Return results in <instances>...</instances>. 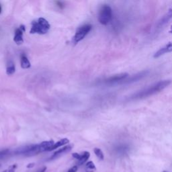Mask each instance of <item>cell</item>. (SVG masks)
<instances>
[{
	"label": "cell",
	"instance_id": "6da1fadb",
	"mask_svg": "<svg viewBox=\"0 0 172 172\" xmlns=\"http://www.w3.org/2000/svg\"><path fill=\"white\" fill-rule=\"evenodd\" d=\"M170 80H163V81H160L158 83H155L147 88L143 90L139 91L132 95L131 97V100H138V99H143L145 98H147L150 95L155 94L160 91H162L167 87L171 83Z\"/></svg>",
	"mask_w": 172,
	"mask_h": 172
},
{
	"label": "cell",
	"instance_id": "7a4b0ae2",
	"mask_svg": "<svg viewBox=\"0 0 172 172\" xmlns=\"http://www.w3.org/2000/svg\"><path fill=\"white\" fill-rule=\"evenodd\" d=\"M50 27L51 26L48 21L43 18H39L38 21H33L32 22V28L30 30V33L44 34L48 31Z\"/></svg>",
	"mask_w": 172,
	"mask_h": 172
},
{
	"label": "cell",
	"instance_id": "3957f363",
	"mask_svg": "<svg viewBox=\"0 0 172 172\" xmlns=\"http://www.w3.org/2000/svg\"><path fill=\"white\" fill-rule=\"evenodd\" d=\"M112 17V10L111 7L108 5L103 6L99 13V22L103 25H106L111 20Z\"/></svg>",
	"mask_w": 172,
	"mask_h": 172
},
{
	"label": "cell",
	"instance_id": "277c9868",
	"mask_svg": "<svg viewBox=\"0 0 172 172\" xmlns=\"http://www.w3.org/2000/svg\"><path fill=\"white\" fill-rule=\"evenodd\" d=\"M91 28H92V26L91 24H85L79 27L73 37V43L76 44L83 40L87 34L91 31Z\"/></svg>",
	"mask_w": 172,
	"mask_h": 172
},
{
	"label": "cell",
	"instance_id": "5b68a950",
	"mask_svg": "<svg viewBox=\"0 0 172 172\" xmlns=\"http://www.w3.org/2000/svg\"><path fill=\"white\" fill-rule=\"evenodd\" d=\"M72 148H73L72 145H67V146L60 149L57 150L52 155V156L50 157V160H54L60 157L67 153L69 152L72 149Z\"/></svg>",
	"mask_w": 172,
	"mask_h": 172
},
{
	"label": "cell",
	"instance_id": "8992f818",
	"mask_svg": "<svg viewBox=\"0 0 172 172\" xmlns=\"http://www.w3.org/2000/svg\"><path fill=\"white\" fill-rule=\"evenodd\" d=\"M172 51V42L170 43L169 44L164 46L163 47L161 48L159 50L156 52L154 55V58H158V57H161L162 55L166 54L167 52H170Z\"/></svg>",
	"mask_w": 172,
	"mask_h": 172
},
{
	"label": "cell",
	"instance_id": "52a82bcc",
	"mask_svg": "<svg viewBox=\"0 0 172 172\" xmlns=\"http://www.w3.org/2000/svg\"><path fill=\"white\" fill-rule=\"evenodd\" d=\"M14 40L17 44H22L23 42H24V39H23V31L20 28L16 29V31H15Z\"/></svg>",
	"mask_w": 172,
	"mask_h": 172
},
{
	"label": "cell",
	"instance_id": "ba28073f",
	"mask_svg": "<svg viewBox=\"0 0 172 172\" xmlns=\"http://www.w3.org/2000/svg\"><path fill=\"white\" fill-rule=\"evenodd\" d=\"M128 76V73H122L120 75H114V76H113V77H111L107 80V82L114 83V82H117L119 81H123V80H124L126 78H127Z\"/></svg>",
	"mask_w": 172,
	"mask_h": 172
},
{
	"label": "cell",
	"instance_id": "9c48e42d",
	"mask_svg": "<svg viewBox=\"0 0 172 172\" xmlns=\"http://www.w3.org/2000/svg\"><path fill=\"white\" fill-rule=\"evenodd\" d=\"M171 18H172V8L168 11V12L162 18V20L159 22V26H163L164 24H166V23H167L171 20Z\"/></svg>",
	"mask_w": 172,
	"mask_h": 172
},
{
	"label": "cell",
	"instance_id": "30bf717a",
	"mask_svg": "<svg viewBox=\"0 0 172 172\" xmlns=\"http://www.w3.org/2000/svg\"><path fill=\"white\" fill-rule=\"evenodd\" d=\"M69 143V141L68 139H61V140L59 141L58 142H57L56 143H55L54 145H53V146L50 149V150H49V151H53V150H55V149H57V148H59L60 147H62V146H63V145H65L68 144Z\"/></svg>",
	"mask_w": 172,
	"mask_h": 172
},
{
	"label": "cell",
	"instance_id": "8fae6325",
	"mask_svg": "<svg viewBox=\"0 0 172 172\" xmlns=\"http://www.w3.org/2000/svg\"><path fill=\"white\" fill-rule=\"evenodd\" d=\"M90 157V153L88 151H84L82 153V154H81V158L78 161V164L79 166H82L83 164L85 163Z\"/></svg>",
	"mask_w": 172,
	"mask_h": 172
},
{
	"label": "cell",
	"instance_id": "7c38bea8",
	"mask_svg": "<svg viewBox=\"0 0 172 172\" xmlns=\"http://www.w3.org/2000/svg\"><path fill=\"white\" fill-rule=\"evenodd\" d=\"M20 63H21V67L22 69H28L30 67V66H31L29 60L24 55H22V56H21Z\"/></svg>",
	"mask_w": 172,
	"mask_h": 172
},
{
	"label": "cell",
	"instance_id": "4fadbf2b",
	"mask_svg": "<svg viewBox=\"0 0 172 172\" xmlns=\"http://www.w3.org/2000/svg\"><path fill=\"white\" fill-rule=\"evenodd\" d=\"M15 71H16V67H15L14 63L11 61H10L7 64V67L6 69V73L9 75H11L14 74L15 73Z\"/></svg>",
	"mask_w": 172,
	"mask_h": 172
},
{
	"label": "cell",
	"instance_id": "5bb4252c",
	"mask_svg": "<svg viewBox=\"0 0 172 172\" xmlns=\"http://www.w3.org/2000/svg\"><path fill=\"white\" fill-rule=\"evenodd\" d=\"M96 170V167L93 162H88L86 164V172H94Z\"/></svg>",
	"mask_w": 172,
	"mask_h": 172
},
{
	"label": "cell",
	"instance_id": "9a60e30c",
	"mask_svg": "<svg viewBox=\"0 0 172 172\" xmlns=\"http://www.w3.org/2000/svg\"><path fill=\"white\" fill-rule=\"evenodd\" d=\"M147 72H142L141 73H139L138 75H135V76H133L131 79L128 80L127 83H131V82H134L136 81H138V80L141 79L142 78H143L144 76L146 75Z\"/></svg>",
	"mask_w": 172,
	"mask_h": 172
},
{
	"label": "cell",
	"instance_id": "2e32d148",
	"mask_svg": "<svg viewBox=\"0 0 172 172\" xmlns=\"http://www.w3.org/2000/svg\"><path fill=\"white\" fill-rule=\"evenodd\" d=\"M94 153L95 155L97 156V157L100 159V160H104V153H103L102 151L99 148H95L94 149Z\"/></svg>",
	"mask_w": 172,
	"mask_h": 172
},
{
	"label": "cell",
	"instance_id": "e0dca14e",
	"mask_svg": "<svg viewBox=\"0 0 172 172\" xmlns=\"http://www.w3.org/2000/svg\"><path fill=\"white\" fill-rule=\"evenodd\" d=\"M16 168H17L16 164H14V165L10 166L8 168H7L6 170L3 171L2 172H16Z\"/></svg>",
	"mask_w": 172,
	"mask_h": 172
},
{
	"label": "cell",
	"instance_id": "ac0fdd59",
	"mask_svg": "<svg viewBox=\"0 0 172 172\" xmlns=\"http://www.w3.org/2000/svg\"><path fill=\"white\" fill-rule=\"evenodd\" d=\"M78 170V166H73L72 167H71L70 169L67 171V172H77Z\"/></svg>",
	"mask_w": 172,
	"mask_h": 172
},
{
	"label": "cell",
	"instance_id": "d6986e66",
	"mask_svg": "<svg viewBox=\"0 0 172 172\" xmlns=\"http://www.w3.org/2000/svg\"><path fill=\"white\" fill-rule=\"evenodd\" d=\"M72 156H73V157L75 158V159L78 160V161L80 159V158H81V154H79V153H73L72 154Z\"/></svg>",
	"mask_w": 172,
	"mask_h": 172
},
{
	"label": "cell",
	"instance_id": "ffe728a7",
	"mask_svg": "<svg viewBox=\"0 0 172 172\" xmlns=\"http://www.w3.org/2000/svg\"><path fill=\"white\" fill-rule=\"evenodd\" d=\"M9 151L8 150H5V151H3L0 152V159L3 157L6 156L7 153H8Z\"/></svg>",
	"mask_w": 172,
	"mask_h": 172
},
{
	"label": "cell",
	"instance_id": "44dd1931",
	"mask_svg": "<svg viewBox=\"0 0 172 172\" xmlns=\"http://www.w3.org/2000/svg\"><path fill=\"white\" fill-rule=\"evenodd\" d=\"M34 166H35V163H28L27 166H26V168L27 169H32Z\"/></svg>",
	"mask_w": 172,
	"mask_h": 172
},
{
	"label": "cell",
	"instance_id": "7402d4cb",
	"mask_svg": "<svg viewBox=\"0 0 172 172\" xmlns=\"http://www.w3.org/2000/svg\"><path fill=\"white\" fill-rule=\"evenodd\" d=\"M47 167L44 166L43 168H41V169H40L37 172H45L46 171H47Z\"/></svg>",
	"mask_w": 172,
	"mask_h": 172
},
{
	"label": "cell",
	"instance_id": "603a6c76",
	"mask_svg": "<svg viewBox=\"0 0 172 172\" xmlns=\"http://www.w3.org/2000/svg\"><path fill=\"white\" fill-rule=\"evenodd\" d=\"M1 11H2V6L0 5V13H1Z\"/></svg>",
	"mask_w": 172,
	"mask_h": 172
},
{
	"label": "cell",
	"instance_id": "cb8c5ba5",
	"mask_svg": "<svg viewBox=\"0 0 172 172\" xmlns=\"http://www.w3.org/2000/svg\"><path fill=\"white\" fill-rule=\"evenodd\" d=\"M171 32H172V26H171ZM172 33V32H171Z\"/></svg>",
	"mask_w": 172,
	"mask_h": 172
},
{
	"label": "cell",
	"instance_id": "d4e9b609",
	"mask_svg": "<svg viewBox=\"0 0 172 172\" xmlns=\"http://www.w3.org/2000/svg\"><path fill=\"white\" fill-rule=\"evenodd\" d=\"M163 172H167V171H163Z\"/></svg>",
	"mask_w": 172,
	"mask_h": 172
}]
</instances>
